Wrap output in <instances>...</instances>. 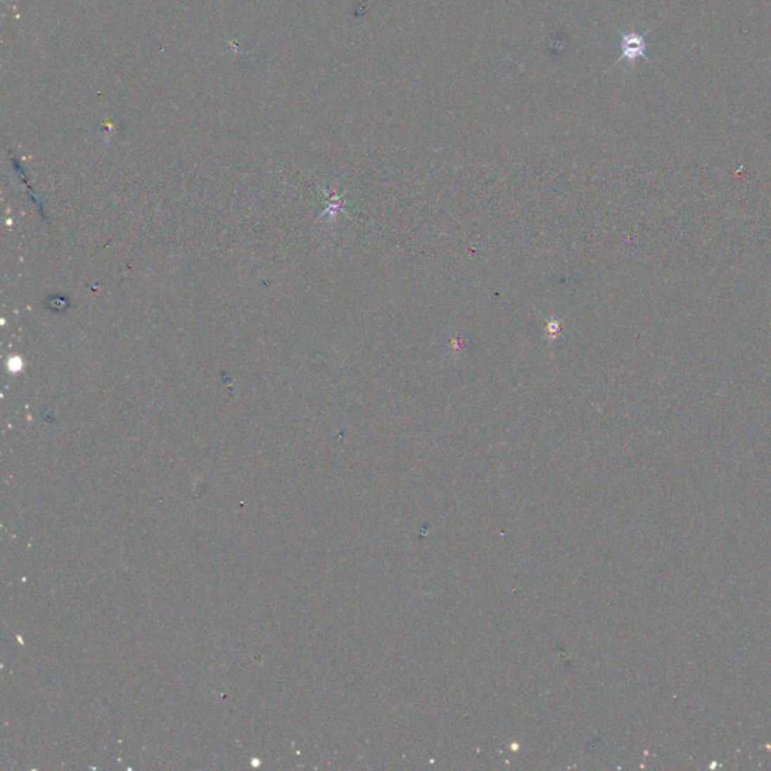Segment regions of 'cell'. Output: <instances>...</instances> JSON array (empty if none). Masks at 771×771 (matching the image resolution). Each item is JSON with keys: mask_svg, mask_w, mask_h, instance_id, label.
<instances>
[{"mask_svg": "<svg viewBox=\"0 0 771 771\" xmlns=\"http://www.w3.org/2000/svg\"><path fill=\"white\" fill-rule=\"evenodd\" d=\"M620 47H623V59H628V62H635L637 58L645 56V39L644 37L635 34V32L623 35Z\"/></svg>", "mask_w": 771, "mask_h": 771, "instance_id": "1", "label": "cell"}]
</instances>
